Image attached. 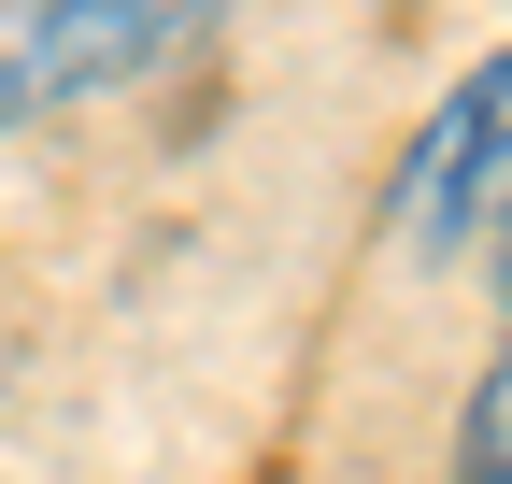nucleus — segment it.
<instances>
[{"label": "nucleus", "mask_w": 512, "mask_h": 484, "mask_svg": "<svg viewBox=\"0 0 512 484\" xmlns=\"http://www.w3.org/2000/svg\"><path fill=\"white\" fill-rule=\"evenodd\" d=\"M214 15L228 0H15V15H0V129L128 100L143 72H171Z\"/></svg>", "instance_id": "obj_1"}, {"label": "nucleus", "mask_w": 512, "mask_h": 484, "mask_svg": "<svg viewBox=\"0 0 512 484\" xmlns=\"http://www.w3.org/2000/svg\"><path fill=\"white\" fill-rule=\"evenodd\" d=\"M456 242H484V257L512 271V114H498V143H484V171H470V200H456ZM441 242V257H456Z\"/></svg>", "instance_id": "obj_4"}, {"label": "nucleus", "mask_w": 512, "mask_h": 484, "mask_svg": "<svg viewBox=\"0 0 512 484\" xmlns=\"http://www.w3.org/2000/svg\"><path fill=\"white\" fill-rule=\"evenodd\" d=\"M456 484H512V342H498V371L470 385V428H456Z\"/></svg>", "instance_id": "obj_3"}, {"label": "nucleus", "mask_w": 512, "mask_h": 484, "mask_svg": "<svg viewBox=\"0 0 512 484\" xmlns=\"http://www.w3.org/2000/svg\"><path fill=\"white\" fill-rule=\"evenodd\" d=\"M498 114H512V43L427 114V143H413V171H399V242H413V257L456 242V200H470V171H484V143H498Z\"/></svg>", "instance_id": "obj_2"}]
</instances>
